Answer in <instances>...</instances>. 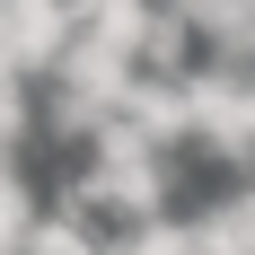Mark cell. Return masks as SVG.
<instances>
[{
	"instance_id": "6da1fadb",
	"label": "cell",
	"mask_w": 255,
	"mask_h": 255,
	"mask_svg": "<svg viewBox=\"0 0 255 255\" xmlns=\"http://www.w3.org/2000/svg\"><path fill=\"white\" fill-rule=\"evenodd\" d=\"M35 229H44V220L26 211V185L0 167V255H26V238H35Z\"/></svg>"
},
{
	"instance_id": "7a4b0ae2",
	"label": "cell",
	"mask_w": 255,
	"mask_h": 255,
	"mask_svg": "<svg viewBox=\"0 0 255 255\" xmlns=\"http://www.w3.org/2000/svg\"><path fill=\"white\" fill-rule=\"evenodd\" d=\"M26 255H106V247H97L88 229H71V220H44V229L26 238Z\"/></svg>"
},
{
	"instance_id": "3957f363",
	"label": "cell",
	"mask_w": 255,
	"mask_h": 255,
	"mask_svg": "<svg viewBox=\"0 0 255 255\" xmlns=\"http://www.w3.org/2000/svg\"><path fill=\"white\" fill-rule=\"evenodd\" d=\"M106 255H194V238L167 229V220H150V229H132L124 247H106Z\"/></svg>"
},
{
	"instance_id": "277c9868",
	"label": "cell",
	"mask_w": 255,
	"mask_h": 255,
	"mask_svg": "<svg viewBox=\"0 0 255 255\" xmlns=\"http://www.w3.org/2000/svg\"><path fill=\"white\" fill-rule=\"evenodd\" d=\"M26 124V97H18V79H0V141Z\"/></svg>"
}]
</instances>
